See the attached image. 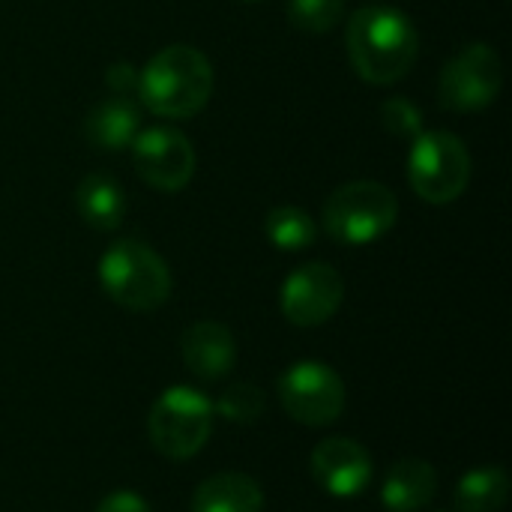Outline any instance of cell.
Returning <instances> with one entry per match:
<instances>
[{"mask_svg": "<svg viewBox=\"0 0 512 512\" xmlns=\"http://www.w3.org/2000/svg\"><path fill=\"white\" fill-rule=\"evenodd\" d=\"M399 216V198L375 180H351L324 201V228L336 243L366 246L381 240Z\"/></svg>", "mask_w": 512, "mask_h": 512, "instance_id": "obj_5", "label": "cell"}, {"mask_svg": "<svg viewBox=\"0 0 512 512\" xmlns=\"http://www.w3.org/2000/svg\"><path fill=\"white\" fill-rule=\"evenodd\" d=\"M183 366L201 381H222L237 363V342L219 321H195L180 336Z\"/></svg>", "mask_w": 512, "mask_h": 512, "instance_id": "obj_12", "label": "cell"}, {"mask_svg": "<svg viewBox=\"0 0 512 512\" xmlns=\"http://www.w3.org/2000/svg\"><path fill=\"white\" fill-rule=\"evenodd\" d=\"M96 512H153V507L147 504L144 495H138L132 489H114L111 495H105L96 504Z\"/></svg>", "mask_w": 512, "mask_h": 512, "instance_id": "obj_22", "label": "cell"}, {"mask_svg": "<svg viewBox=\"0 0 512 512\" xmlns=\"http://www.w3.org/2000/svg\"><path fill=\"white\" fill-rule=\"evenodd\" d=\"M408 180L429 204L456 201L471 180V153L465 141L447 129L420 132L408 153Z\"/></svg>", "mask_w": 512, "mask_h": 512, "instance_id": "obj_6", "label": "cell"}, {"mask_svg": "<svg viewBox=\"0 0 512 512\" xmlns=\"http://www.w3.org/2000/svg\"><path fill=\"white\" fill-rule=\"evenodd\" d=\"M264 231H267V240L282 252L309 249L315 243V237H318V225L303 207H276V210H270L267 222H264Z\"/></svg>", "mask_w": 512, "mask_h": 512, "instance_id": "obj_18", "label": "cell"}, {"mask_svg": "<svg viewBox=\"0 0 512 512\" xmlns=\"http://www.w3.org/2000/svg\"><path fill=\"white\" fill-rule=\"evenodd\" d=\"M504 87V63L486 42L462 48L441 72L438 99L447 111L468 114L489 108Z\"/></svg>", "mask_w": 512, "mask_h": 512, "instance_id": "obj_8", "label": "cell"}, {"mask_svg": "<svg viewBox=\"0 0 512 512\" xmlns=\"http://www.w3.org/2000/svg\"><path fill=\"white\" fill-rule=\"evenodd\" d=\"M348 57L369 84L402 81L420 54V36L411 18L393 6H363L348 21Z\"/></svg>", "mask_w": 512, "mask_h": 512, "instance_id": "obj_1", "label": "cell"}, {"mask_svg": "<svg viewBox=\"0 0 512 512\" xmlns=\"http://www.w3.org/2000/svg\"><path fill=\"white\" fill-rule=\"evenodd\" d=\"M75 207L81 219L96 231H114L126 216V195L108 174H87L75 189Z\"/></svg>", "mask_w": 512, "mask_h": 512, "instance_id": "obj_16", "label": "cell"}, {"mask_svg": "<svg viewBox=\"0 0 512 512\" xmlns=\"http://www.w3.org/2000/svg\"><path fill=\"white\" fill-rule=\"evenodd\" d=\"M138 78H141V72H138L132 63H114V66H108V72H105V81H108V87H111L117 96H126V93L138 90Z\"/></svg>", "mask_w": 512, "mask_h": 512, "instance_id": "obj_23", "label": "cell"}, {"mask_svg": "<svg viewBox=\"0 0 512 512\" xmlns=\"http://www.w3.org/2000/svg\"><path fill=\"white\" fill-rule=\"evenodd\" d=\"M345 300V279L333 264L309 261L297 267L279 294L282 315L294 327H321L327 324Z\"/></svg>", "mask_w": 512, "mask_h": 512, "instance_id": "obj_10", "label": "cell"}, {"mask_svg": "<svg viewBox=\"0 0 512 512\" xmlns=\"http://www.w3.org/2000/svg\"><path fill=\"white\" fill-rule=\"evenodd\" d=\"M192 512H264V489L249 474L222 471L195 489Z\"/></svg>", "mask_w": 512, "mask_h": 512, "instance_id": "obj_15", "label": "cell"}, {"mask_svg": "<svg viewBox=\"0 0 512 512\" xmlns=\"http://www.w3.org/2000/svg\"><path fill=\"white\" fill-rule=\"evenodd\" d=\"M510 501V474L501 465H480L459 477L456 512H501Z\"/></svg>", "mask_w": 512, "mask_h": 512, "instance_id": "obj_17", "label": "cell"}, {"mask_svg": "<svg viewBox=\"0 0 512 512\" xmlns=\"http://www.w3.org/2000/svg\"><path fill=\"white\" fill-rule=\"evenodd\" d=\"M282 411L303 426H333L348 402L342 375L321 360L291 363L276 384Z\"/></svg>", "mask_w": 512, "mask_h": 512, "instance_id": "obj_7", "label": "cell"}, {"mask_svg": "<svg viewBox=\"0 0 512 512\" xmlns=\"http://www.w3.org/2000/svg\"><path fill=\"white\" fill-rule=\"evenodd\" d=\"M381 120L390 132L396 135H408V138H417L420 129H423V111L405 99V96H393L381 105Z\"/></svg>", "mask_w": 512, "mask_h": 512, "instance_id": "obj_21", "label": "cell"}, {"mask_svg": "<svg viewBox=\"0 0 512 512\" xmlns=\"http://www.w3.org/2000/svg\"><path fill=\"white\" fill-rule=\"evenodd\" d=\"M345 15L342 0H288V18L297 30L330 33Z\"/></svg>", "mask_w": 512, "mask_h": 512, "instance_id": "obj_20", "label": "cell"}, {"mask_svg": "<svg viewBox=\"0 0 512 512\" xmlns=\"http://www.w3.org/2000/svg\"><path fill=\"white\" fill-rule=\"evenodd\" d=\"M132 162L138 177L159 192H180L195 174V147L174 126H153L132 141Z\"/></svg>", "mask_w": 512, "mask_h": 512, "instance_id": "obj_9", "label": "cell"}, {"mask_svg": "<svg viewBox=\"0 0 512 512\" xmlns=\"http://www.w3.org/2000/svg\"><path fill=\"white\" fill-rule=\"evenodd\" d=\"M141 108L129 96H111L93 105L84 120V135L99 150H126L138 138Z\"/></svg>", "mask_w": 512, "mask_h": 512, "instance_id": "obj_14", "label": "cell"}, {"mask_svg": "<svg viewBox=\"0 0 512 512\" xmlns=\"http://www.w3.org/2000/svg\"><path fill=\"white\" fill-rule=\"evenodd\" d=\"M213 93V66L192 45H168L150 57L138 78L141 102L168 120L195 117Z\"/></svg>", "mask_w": 512, "mask_h": 512, "instance_id": "obj_2", "label": "cell"}, {"mask_svg": "<svg viewBox=\"0 0 512 512\" xmlns=\"http://www.w3.org/2000/svg\"><path fill=\"white\" fill-rule=\"evenodd\" d=\"M438 492V471L426 459L396 462L381 486V504L387 512H420Z\"/></svg>", "mask_w": 512, "mask_h": 512, "instance_id": "obj_13", "label": "cell"}, {"mask_svg": "<svg viewBox=\"0 0 512 512\" xmlns=\"http://www.w3.org/2000/svg\"><path fill=\"white\" fill-rule=\"evenodd\" d=\"M312 477L333 498H357L369 489L375 462L354 438H327L312 450Z\"/></svg>", "mask_w": 512, "mask_h": 512, "instance_id": "obj_11", "label": "cell"}, {"mask_svg": "<svg viewBox=\"0 0 512 512\" xmlns=\"http://www.w3.org/2000/svg\"><path fill=\"white\" fill-rule=\"evenodd\" d=\"M267 408V396L255 384H228L219 399L213 402V414L234 423V426H252L261 420Z\"/></svg>", "mask_w": 512, "mask_h": 512, "instance_id": "obj_19", "label": "cell"}, {"mask_svg": "<svg viewBox=\"0 0 512 512\" xmlns=\"http://www.w3.org/2000/svg\"><path fill=\"white\" fill-rule=\"evenodd\" d=\"M243 3H258V0H243Z\"/></svg>", "mask_w": 512, "mask_h": 512, "instance_id": "obj_24", "label": "cell"}, {"mask_svg": "<svg viewBox=\"0 0 512 512\" xmlns=\"http://www.w3.org/2000/svg\"><path fill=\"white\" fill-rule=\"evenodd\" d=\"M99 285L129 312H156L171 297V270L153 246L117 240L99 258Z\"/></svg>", "mask_w": 512, "mask_h": 512, "instance_id": "obj_3", "label": "cell"}, {"mask_svg": "<svg viewBox=\"0 0 512 512\" xmlns=\"http://www.w3.org/2000/svg\"><path fill=\"white\" fill-rule=\"evenodd\" d=\"M213 423V402L201 390L177 384L153 402L147 417V435L159 456L171 462H186L207 447Z\"/></svg>", "mask_w": 512, "mask_h": 512, "instance_id": "obj_4", "label": "cell"}]
</instances>
